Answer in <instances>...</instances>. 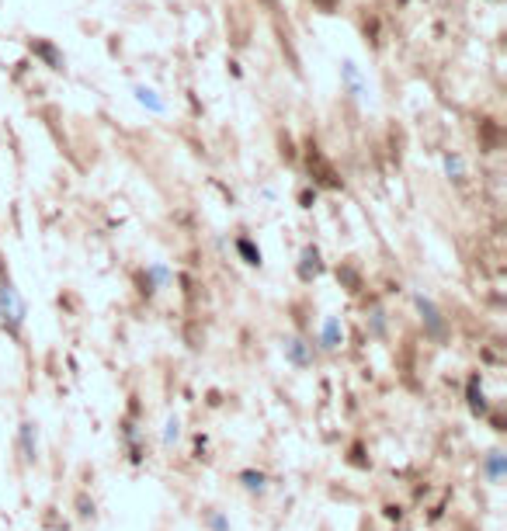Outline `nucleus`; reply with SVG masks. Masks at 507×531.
<instances>
[{"instance_id": "nucleus-1", "label": "nucleus", "mask_w": 507, "mask_h": 531, "mask_svg": "<svg viewBox=\"0 0 507 531\" xmlns=\"http://www.w3.org/2000/svg\"><path fill=\"white\" fill-rule=\"evenodd\" d=\"M340 77H344V83H347V94H351L354 101L365 105V83H362V73H358V66H354L351 59L340 63Z\"/></svg>"}, {"instance_id": "nucleus-2", "label": "nucleus", "mask_w": 507, "mask_h": 531, "mask_svg": "<svg viewBox=\"0 0 507 531\" xmlns=\"http://www.w3.org/2000/svg\"><path fill=\"white\" fill-rule=\"evenodd\" d=\"M136 101H139L143 108H150L153 115H164V112H167V105L157 97V90H153V87H136Z\"/></svg>"}, {"instance_id": "nucleus-3", "label": "nucleus", "mask_w": 507, "mask_h": 531, "mask_svg": "<svg viewBox=\"0 0 507 531\" xmlns=\"http://www.w3.org/2000/svg\"><path fill=\"white\" fill-rule=\"evenodd\" d=\"M417 306H421V313H424V320H427V327L434 330V333H441V316H438V309L431 306V299H417Z\"/></svg>"}, {"instance_id": "nucleus-4", "label": "nucleus", "mask_w": 507, "mask_h": 531, "mask_svg": "<svg viewBox=\"0 0 507 531\" xmlns=\"http://www.w3.org/2000/svg\"><path fill=\"white\" fill-rule=\"evenodd\" d=\"M340 344V323L338 320H327L323 323V347H338Z\"/></svg>"}, {"instance_id": "nucleus-5", "label": "nucleus", "mask_w": 507, "mask_h": 531, "mask_svg": "<svg viewBox=\"0 0 507 531\" xmlns=\"http://www.w3.org/2000/svg\"><path fill=\"white\" fill-rule=\"evenodd\" d=\"M146 278H150V282H153V285H170V271L167 268H164V264H153V268H150V271H146Z\"/></svg>"}, {"instance_id": "nucleus-6", "label": "nucleus", "mask_w": 507, "mask_h": 531, "mask_svg": "<svg viewBox=\"0 0 507 531\" xmlns=\"http://www.w3.org/2000/svg\"><path fill=\"white\" fill-rule=\"evenodd\" d=\"M289 362H292V365H306V362H309V358H306L302 340H292V344H289Z\"/></svg>"}, {"instance_id": "nucleus-7", "label": "nucleus", "mask_w": 507, "mask_h": 531, "mask_svg": "<svg viewBox=\"0 0 507 531\" xmlns=\"http://www.w3.org/2000/svg\"><path fill=\"white\" fill-rule=\"evenodd\" d=\"M445 174H448V177H455V181L463 177V160H459L455 153H448V157H445Z\"/></svg>"}, {"instance_id": "nucleus-8", "label": "nucleus", "mask_w": 507, "mask_h": 531, "mask_svg": "<svg viewBox=\"0 0 507 531\" xmlns=\"http://www.w3.org/2000/svg\"><path fill=\"white\" fill-rule=\"evenodd\" d=\"M501 476H504V455L494 451L490 455V479H501Z\"/></svg>"}, {"instance_id": "nucleus-9", "label": "nucleus", "mask_w": 507, "mask_h": 531, "mask_svg": "<svg viewBox=\"0 0 507 531\" xmlns=\"http://www.w3.org/2000/svg\"><path fill=\"white\" fill-rule=\"evenodd\" d=\"M469 403H472V410H487V403H483V389H476V378L469 382Z\"/></svg>"}, {"instance_id": "nucleus-10", "label": "nucleus", "mask_w": 507, "mask_h": 531, "mask_svg": "<svg viewBox=\"0 0 507 531\" xmlns=\"http://www.w3.org/2000/svg\"><path fill=\"white\" fill-rule=\"evenodd\" d=\"M240 253H244V257H247V264H261V250H254L251 246V240H240Z\"/></svg>"}, {"instance_id": "nucleus-11", "label": "nucleus", "mask_w": 507, "mask_h": 531, "mask_svg": "<svg viewBox=\"0 0 507 531\" xmlns=\"http://www.w3.org/2000/svg\"><path fill=\"white\" fill-rule=\"evenodd\" d=\"M309 268L316 271V250H313V246L302 250V278H309Z\"/></svg>"}, {"instance_id": "nucleus-12", "label": "nucleus", "mask_w": 507, "mask_h": 531, "mask_svg": "<svg viewBox=\"0 0 507 531\" xmlns=\"http://www.w3.org/2000/svg\"><path fill=\"white\" fill-rule=\"evenodd\" d=\"M244 483H247L251 490H261V487H264V476H261V472H244Z\"/></svg>"}, {"instance_id": "nucleus-13", "label": "nucleus", "mask_w": 507, "mask_h": 531, "mask_svg": "<svg viewBox=\"0 0 507 531\" xmlns=\"http://www.w3.org/2000/svg\"><path fill=\"white\" fill-rule=\"evenodd\" d=\"M174 438H177V420H167V434H164V441H174Z\"/></svg>"}]
</instances>
